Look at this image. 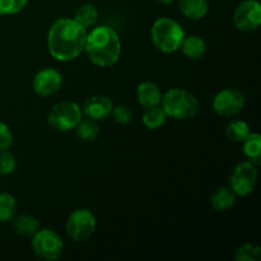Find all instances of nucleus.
<instances>
[{"label":"nucleus","instance_id":"nucleus-1","mask_svg":"<svg viewBox=\"0 0 261 261\" xmlns=\"http://www.w3.org/2000/svg\"><path fill=\"white\" fill-rule=\"evenodd\" d=\"M87 30L73 18L55 20L47 33V48L55 60L68 63L84 51Z\"/></svg>","mask_w":261,"mask_h":261},{"label":"nucleus","instance_id":"nucleus-2","mask_svg":"<svg viewBox=\"0 0 261 261\" xmlns=\"http://www.w3.org/2000/svg\"><path fill=\"white\" fill-rule=\"evenodd\" d=\"M84 51L89 60L99 68H111L121 55V40L114 28L109 25L94 27L87 33Z\"/></svg>","mask_w":261,"mask_h":261},{"label":"nucleus","instance_id":"nucleus-3","mask_svg":"<svg viewBox=\"0 0 261 261\" xmlns=\"http://www.w3.org/2000/svg\"><path fill=\"white\" fill-rule=\"evenodd\" d=\"M184 37L185 32L182 27L172 18H158L150 28V38L153 45L161 53L172 54L180 50Z\"/></svg>","mask_w":261,"mask_h":261},{"label":"nucleus","instance_id":"nucleus-4","mask_svg":"<svg viewBox=\"0 0 261 261\" xmlns=\"http://www.w3.org/2000/svg\"><path fill=\"white\" fill-rule=\"evenodd\" d=\"M161 107L167 117L176 120L191 119L198 114L199 101L193 93L182 88H172L162 94Z\"/></svg>","mask_w":261,"mask_h":261},{"label":"nucleus","instance_id":"nucleus-5","mask_svg":"<svg viewBox=\"0 0 261 261\" xmlns=\"http://www.w3.org/2000/svg\"><path fill=\"white\" fill-rule=\"evenodd\" d=\"M82 119V107L74 101L58 102L47 114V124L56 132H69L75 129Z\"/></svg>","mask_w":261,"mask_h":261},{"label":"nucleus","instance_id":"nucleus-6","mask_svg":"<svg viewBox=\"0 0 261 261\" xmlns=\"http://www.w3.org/2000/svg\"><path fill=\"white\" fill-rule=\"evenodd\" d=\"M32 251L42 260L54 261L61 256L64 242L61 237L53 229H38L32 236Z\"/></svg>","mask_w":261,"mask_h":261},{"label":"nucleus","instance_id":"nucleus-7","mask_svg":"<svg viewBox=\"0 0 261 261\" xmlns=\"http://www.w3.org/2000/svg\"><path fill=\"white\" fill-rule=\"evenodd\" d=\"M96 226L94 214L87 208H79L68 217L65 228L69 239L74 242H84L94 233Z\"/></svg>","mask_w":261,"mask_h":261},{"label":"nucleus","instance_id":"nucleus-8","mask_svg":"<svg viewBox=\"0 0 261 261\" xmlns=\"http://www.w3.org/2000/svg\"><path fill=\"white\" fill-rule=\"evenodd\" d=\"M259 172L256 166L250 161H244L234 167L231 177H229V189L236 194V196L250 195L255 190Z\"/></svg>","mask_w":261,"mask_h":261},{"label":"nucleus","instance_id":"nucleus-9","mask_svg":"<svg viewBox=\"0 0 261 261\" xmlns=\"http://www.w3.org/2000/svg\"><path fill=\"white\" fill-rule=\"evenodd\" d=\"M213 110L221 116L231 117L242 111L245 106V96L241 91L233 87H228L214 96L212 102Z\"/></svg>","mask_w":261,"mask_h":261},{"label":"nucleus","instance_id":"nucleus-10","mask_svg":"<svg viewBox=\"0 0 261 261\" xmlns=\"http://www.w3.org/2000/svg\"><path fill=\"white\" fill-rule=\"evenodd\" d=\"M233 23L242 32L256 31L261 24V5L257 0H245L237 5L233 13Z\"/></svg>","mask_w":261,"mask_h":261},{"label":"nucleus","instance_id":"nucleus-11","mask_svg":"<svg viewBox=\"0 0 261 261\" xmlns=\"http://www.w3.org/2000/svg\"><path fill=\"white\" fill-rule=\"evenodd\" d=\"M63 86V76L60 71L53 68L41 69L36 73L32 81V89L37 96L50 97L60 91Z\"/></svg>","mask_w":261,"mask_h":261},{"label":"nucleus","instance_id":"nucleus-12","mask_svg":"<svg viewBox=\"0 0 261 261\" xmlns=\"http://www.w3.org/2000/svg\"><path fill=\"white\" fill-rule=\"evenodd\" d=\"M112 107H114V102L111 101L110 97L96 94V96H91L84 101L82 112H83V116L98 122L103 121L111 115Z\"/></svg>","mask_w":261,"mask_h":261},{"label":"nucleus","instance_id":"nucleus-13","mask_svg":"<svg viewBox=\"0 0 261 261\" xmlns=\"http://www.w3.org/2000/svg\"><path fill=\"white\" fill-rule=\"evenodd\" d=\"M137 99L144 109L157 106L162 99V92L153 82H143L137 87Z\"/></svg>","mask_w":261,"mask_h":261},{"label":"nucleus","instance_id":"nucleus-14","mask_svg":"<svg viewBox=\"0 0 261 261\" xmlns=\"http://www.w3.org/2000/svg\"><path fill=\"white\" fill-rule=\"evenodd\" d=\"M178 10L190 20L203 19L209 12L208 0H180Z\"/></svg>","mask_w":261,"mask_h":261},{"label":"nucleus","instance_id":"nucleus-15","mask_svg":"<svg viewBox=\"0 0 261 261\" xmlns=\"http://www.w3.org/2000/svg\"><path fill=\"white\" fill-rule=\"evenodd\" d=\"M184 55L190 60H199L204 56L206 51V43L200 36L191 35L188 37H184L182 42L180 46Z\"/></svg>","mask_w":261,"mask_h":261},{"label":"nucleus","instance_id":"nucleus-16","mask_svg":"<svg viewBox=\"0 0 261 261\" xmlns=\"http://www.w3.org/2000/svg\"><path fill=\"white\" fill-rule=\"evenodd\" d=\"M211 204L214 211L217 212H226L229 211L236 204V194L229 188L216 189L211 195Z\"/></svg>","mask_w":261,"mask_h":261},{"label":"nucleus","instance_id":"nucleus-17","mask_svg":"<svg viewBox=\"0 0 261 261\" xmlns=\"http://www.w3.org/2000/svg\"><path fill=\"white\" fill-rule=\"evenodd\" d=\"M12 221L15 233L23 237H32L41 228L40 222L31 214H19L18 217H14Z\"/></svg>","mask_w":261,"mask_h":261},{"label":"nucleus","instance_id":"nucleus-18","mask_svg":"<svg viewBox=\"0 0 261 261\" xmlns=\"http://www.w3.org/2000/svg\"><path fill=\"white\" fill-rule=\"evenodd\" d=\"M242 143H244L242 150L247 160L255 166H259L261 163V135L259 133H250Z\"/></svg>","mask_w":261,"mask_h":261},{"label":"nucleus","instance_id":"nucleus-19","mask_svg":"<svg viewBox=\"0 0 261 261\" xmlns=\"http://www.w3.org/2000/svg\"><path fill=\"white\" fill-rule=\"evenodd\" d=\"M166 120H167V115L163 111L161 105L148 107V109H145L144 114H143V124L149 130H155L162 127L165 125Z\"/></svg>","mask_w":261,"mask_h":261},{"label":"nucleus","instance_id":"nucleus-20","mask_svg":"<svg viewBox=\"0 0 261 261\" xmlns=\"http://www.w3.org/2000/svg\"><path fill=\"white\" fill-rule=\"evenodd\" d=\"M73 19L76 20L82 27L88 30V28H92L97 23V19H98V10H97V8L93 4L87 3V4L81 5L75 10V14H74Z\"/></svg>","mask_w":261,"mask_h":261},{"label":"nucleus","instance_id":"nucleus-21","mask_svg":"<svg viewBox=\"0 0 261 261\" xmlns=\"http://www.w3.org/2000/svg\"><path fill=\"white\" fill-rule=\"evenodd\" d=\"M75 130L79 139L84 143L94 142L97 139V137L99 135V127L97 121L88 119V117L82 119L75 126Z\"/></svg>","mask_w":261,"mask_h":261},{"label":"nucleus","instance_id":"nucleus-22","mask_svg":"<svg viewBox=\"0 0 261 261\" xmlns=\"http://www.w3.org/2000/svg\"><path fill=\"white\" fill-rule=\"evenodd\" d=\"M250 133V126L242 120H232L226 126V137L234 143H242Z\"/></svg>","mask_w":261,"mask_h":261},{"label":"nucleus","instance_id":"nucleus-23","mask_svg":"<svg viewBox=\"0 0 261 261\" xmlns=\"http://www.w3.org/2000/svg\"><path fill=\"white\" fill-rule=\"evenodd\" d=\"M17 201L9 193L0 194V222H9L15 217Z\"/></svg>","mask_w":261,"mask_h":261},{"label":"nucleus","instance_id":"nucleus-24","mask_svg":"<svg viewBox=\"0 0 261 261\" xmlns=\"http://www.w3.org/2000/svg\"><path fill=\"white\" fill-rule=\"evenodd\" d=\"M236 261H260L261 247L254 244H245L234 252Z\"/></svg>","mask_w":261,"mask_h":261},{"label":"nucleus","instance_id":"nucleus-25","mask_svg":"<svg viewBox=\"0 0 261 261\" xmlns=\"http://www.w3.org/2000/svg\"><path fill=\"white\" fill-rule=\"evenodd\" d=\"M28 0H0V15L17 14L27 5Z\"/></svg>","mask_w":261,"mask_h":261},{"label":"nucleus","instance_id":"nucleus-26","mask_svg":"<svg viewBox=\"0 0 261 261\" xmlns=\"http://www.w3.org/2000/svg\"><path fill=\"white\" fill-rule=\"evenodd\" d=\"M17 161L9 150H0V175H10L14 172Z\"/></svg>","mask_w":261,"mask_h":261},{"label":"nucleus","instance_id":"nucleus-27","mask_svg":"<svg viewBox=\"0 0 261 261\" xmlns=\"http://www.w3.org/2000/svg\"><path fill=\"white\" fill-rule=\"evenodd\" d=\"M111 116L114 117V121L120 125H126L132 121V111L124 105H117L112 107Z\"/></svg>","mask_w":261,"mask_h":261},{"label":"nucleus","instance_id":"nucleus-28","mask_svg":"<svg viewBox=\"0 0 261 261\" xmlns=\"http://www.w3.org/2000/svg\"><path fill=\"white\" fill-rule=\"evenodd\" d=\"M13 144V134L5 122L0 121V150H7Z\"/></svg>","mask_w":261,"mask_h":261},{"label":"nucleus","instance_id":"nucleus-29","mask_svg":"<svg viewBox=\"0 0 261 261\" xmlns=\"http://www.w3.org/2000/svg\"><path fill=\"white\" fill-rule=\"evenodd\" d=\"M157 3H160V4H163V5H167V4H171V3H173L175 0H155Z\"/></svg>","mask_w":261,"mask_h":261}]
</instances>
